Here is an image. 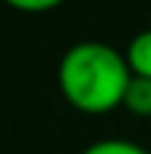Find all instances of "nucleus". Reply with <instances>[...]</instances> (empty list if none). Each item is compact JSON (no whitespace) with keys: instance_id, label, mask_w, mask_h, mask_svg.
Instances as JSON below:
<instances>
[{"instance_id":"obj_5","label":"nucleus","mask_w":151,"mask_h":154,"mask_svg":"<svg viewBox=\"0 0 151 154\" xmlns=\"http://www.w3.org/2000/svg\"><path fill=\"white\" fill-rule=\"evenodd\" d=\"M3 3L17 9V11H23V14H46V11L63 6L66 0H3Z\"/></svg>"},{"instance_id":"obj_2","label":"nucleus","mask_w":151,"mask_h":154,"mask_svg":"<svg viewBox=\"0 0 151 154\" xmlns=\"http://www.w3.org/2000/svg\"><path fill=\"white\" fill-rule=\"evenodd\" d=\"M125 63H128L131 74L137 77H151V29H143L125 46Z\"/></svg>"},{"instance_id":"obj_3","label":"nucleus","mask_w":151,"mask_h":154,"mask_svg":"<svg viewBox=\"0 0 151 154\" xmlns=\"http://www.w3.org/2000/svg\"><path fill=\"white\" fill-rule=\"evenodd\" d=\"M123 109L134 117H151V77L131 74L128 86H125Z\"/></svg>"},{"instance_id":"obj_4","label":"nucleus","mask_w":151,"mask_h":154,"mask_svg":"<svg viewBox=\"0 0 151 154\" xmlns=\"http://www.w3.org/2000/svg\"><path fill=\"white\" fill-rule=\"evenodd\" d=\"M80 154H148V149H143L134 140H123V137H106V140H94L91 146H86Z\"/></svg>"},{"instance_id":"obj_1","label":"nucleus","mask_w":151,"mask_h":154,"mask_svg":"<svg viewBox=\"0 0 151 154\" xmlns=\"http://www.w3.org/2000/svg\"><path fill=\"white\" fill-rule=\"evenodd\" d=\"M131 69L125 54L100 40H83L66 49L57 63V86L71 109L83 114H108L120 109Z\"/></svg>"}]
</instances>
